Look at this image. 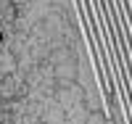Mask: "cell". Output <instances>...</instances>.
<instances>
[{
    "label": "cell",
    "mask_w": 132,
    "mask_h": 124,
    "mask_svg": "<svg viewBox=\"0 0 132 124\" xmlns=\"http://www.w3.org/2000/svg\"><path fill=\"white\" fill-rule=\"evenodd\" d=\"M5 42V35H3V29H0V45H3Z\"/></svg>",
    "instance_id": "cell-1"
}]
</instances>
